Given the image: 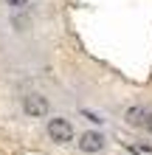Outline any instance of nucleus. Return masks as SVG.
Returning <instances> with one entry per match:
<instances>
[{"mask_svg": "<svg viewBox=\"0 0 152 155\" xmlns=\"http://www.w3.org/2000/svg\"><path fill=\"white\" fill-rule=\"evenodd\" d=\"M23 113L28 116V118H42V116L48 113V99L40 96V93L23 96Z\"/></svg>", "mask_w": 152, "mask_h": 155, "instance_id": "obj_1", "label": "nucleus"}, {"mask_svg": "<svg viewBox=\"0 0 152 155\" xmlns=\"http://www.w3.org/2000/svg\"><path fill=\"white\" fill-rule=\"evenodd\" d=\"M48 135H51V141H57V144H68L73 138V127H70L68 118H51L48 121Z\"/></svg>", "mask_w": 152, "mask_h": 155, "instance_id": "obj_2", "label": "nucleus"}, {"mask_svg": "<svg viewBox=\"0 0 152 155\" xmlns=\"http://www.w3.org/2000/svg\"><path fill=\"white\" fill-rule=\"evenodd\" d=\"M79 150L82 152H102L104 150V135L102 133H82V138H79Z\"/></svg>", "mask_w": 152, "mask_h": 155, "instance_id": "obj_3", "label": "nucleus"}, {"mask_svg": "<svg viewBox=\"0 0 152 155\" xmlns=\"http://www.w3.org/2000/svg\"><path fill=\"white\" fill-rule=\"evenodd\" d=\"M124 118H127V124L130 127H147V118H149V113L144 110V107H130V110H127V116H124Z\"/></svg>", "mask_w": 152, "mask_h": 155, "instance_id": "obj_4", "label": "nucleus"}, {"mask_svg": "<svg viewBox=\"0 0 152 155\" xmlns=\"http://www.w3.org/2000/svg\"><path fill=\"white\" fill-rule=\"evenodd\" d=\"M82 113H85L87 118H90V121H93V124H102V121H104V118H102V116H96V113H90V110H82Z\"/></svg>", "mask_w": 152, "mask_h": 155, "instance_id": "obj_5", "label": "nucleus"}, {"mask_svg": "<svg viewBox=\"0 0 152 155\" xmlns=\"http://www.w3.org/2000/svg\"><path fill=\"white\" fill-rule=\"evenodd\" d=\"M25 3H28V0H6V6H11V8H20Z\"/></svg>", "mask_w": 152, "mask_h": 155, "instance_id": "obj_6", "label": "nucleus"}, {"mask_svg": "<svg viewBox=\"0 0 152 155\" xmlns=\"http://www.w3.org/2000/svg\"><path fill=\"white\" fill-rule=\"evenodd\" d=\"M147 130L152 133V113H149V118H147Z\"/></svg>", "mask_w": 152, "mask_h": 155, "instance_id": "obj_7", "label": "nucleus"}]
</instances>
